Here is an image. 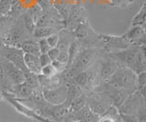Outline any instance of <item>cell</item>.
Wrapping results in <instances>:
<instances>
[{"mask_svg": "<svg viewBox=\"0 0 146 122\" xmlns=\"http://www.w3.org/2000/svg\"><path fill=\"white\" fill-rule=\"evenodd\" d=\"M40 74L45 76H47V78H51V76H53L54 75L57 74V71L53 67V66L51 65V63H50V64L41 67Z\"/></svg>", "mask_w": 146, "mask_h": 122, "instance_id": "cell-21", "label": "cell"}, {"mask_svg": "<svg viewBox=\"0 0 146 122\" xmlns=\"http://www.w3.org/2000/svg\"><path fill=\"white\" fill-rule=\"evenodd\" d=\"M57 60L58 62L62 63V64H67V61H68V54L67 52H59L58 53V56L57 57Z\"/></svg>", "mask_w": 146, "mask_h": 122, "instance_id": "cell-28", "label": "cell"}, {"mask_svg": "<svg viewBox=\"0 0 146 122\" xmlns=\"http://www.w3.org/2000/svg\"><path fill=\"white\" fill-rule=\"evenodd\" d=\"M0 76L2 86L7 91L13 86L25 81V73L11 62L0 57Z\"/></svg>", "mask_w": 146, "mask_h": 122, "instance_id": "cell-3", "label": "cell"}, {"mask_svg": "<svg viewBox=\"0 0 146 122\" xmlns=\"http://www.w3.org/2000/svg\"><path fill=\"white\" fill-rule=\"evenodd\" d=\"M58 32V29L52 28V26H36L33 32V37L36 39L47 38L49 36Z\"/></svg>", "mask_w": 146, "mask_h": 122, "instance_id": "cell-15", "label": "cell"}, {"mask_svg": "<svg viewBox=\"0 0 146 122\" xmlns=\"http://www.w3.org/2000/svg\"><path fill=\"white\" fill-rule=\"evenodd\" d=\"M58 53H59V50H58V47H51L47 54H48V56L49 57L50 59H51V61H54V60H57Z\"/></svg>", "mask_w": 146, "mask_h": 122, "instance_id": "cell-26", "label": "cell"}, {"mask_svg": "<svg viewBox=\"0 0 146 122\" xmlns=\"http://www.w3.org/2000/svg\"><path fill=\"white\" fill-rule=\"evenodd\" d=\"M104 83L127 90L131 94L137 89V75L127 67H118L114 74Z\"/></svg>", "mask_w": 146, "mask_h": 122, "instance_id": "cell-2", "label": "cell"}, {"mask_svg": "<svg viewBox=\"0 0 146 122\" xmlns=\"http://www.w3.org/2000/svg\"><path fill=\"white\" fill-rule=\"evenodd\" d=\"M38 60H39V64H40L41 67L47 66L51 63V59H50L49 57L48 56V54H39Z\"/></svg>", "mask_w": 146, "mask_h": 122, "instance_id": "cell-25", "label": "cell"}, {"mask_svg": "<svg viewBox=\"0 0 146 122\" xmlns=\"http://www.w3.org/2000/svg\"><path fill=\"white\" fill-rule=\"evenodd\" d=\"M68 24H78L86 22V11L80 6H73L68 9V17H67Z\"/></svg>", "mask_w": 146, "mask_h": 122, "instance_id": "cell-12", "label": "cell"}, {"mask_svg": "<svg viewBox=\"0 0 146 122\" xmlns=\"http://www.w3.org/2000/svg\"><path fill=\"white\" fill-rule=\"evenodd\" d=\"M86 105H87L86 95L84 93H82L80 96H79L71 101V103L70 104V107H68V109H70L71 112L72 111H78V110L81 109V108Z\"/></svg>", "mask_w": 146, "mask_h": 122, "instance_id": "cell-17", "label": "cell"}, {"mask_svg": "<svg viewBox=\"0 0 146 122\" xmlns=\"http://www.w3.org/2000/svg\"><path fill=\"white\" fill-rule=\"evenodd\" d=\"M86 103L94 113L102 116L111 106L109 98L102 93L96 91L86 92Z\"/></svg>", "mask_w": 146, "mask_h": 122, "instance_id": "cell-6", "label": "cell"}, {"mask_svg": "<svg viewBox=\"0 0 146 122\" xmlns=\"http://www.w3.org/2000/svg\"><path fill=\"white\" fill-rule=\"evenodd\" d=\"M111 1H112L113 6H118V5H120L121 3H122L123 1H125V0H111Z\"/></svg>", "mask_w": 146, "mask_h": 122, "instance_id": "cell-30", "label": "cell"}, {"mask_svg": "<svg viewBox=\"0 0 146 122\" xmlns=\"http://www.w3.org/2000/svg\"><path fill=\"white\" fill-rule=\"evenodd\" d=\"M58 33H55V34L49 36V37H48L47 38H46V40H47V42L49 45L50 47H57L58 42Z\"/></svg>", "mask_w": 146, "mask_h": 122, "instance_id": "cell-23", "label": "cell"}, {"mask_svg": "<svg viewBox=\"0 0 146 122\" xmlns=\"http://www.w3.org/2000/svg\"><path fill=\"white\" fill-rule=\"evenodd\" d=\"M124 37L129 40L132 45L143 46L145 45V30L144 26H131V28L127 31Z\"/></svg>", "mask_w": 146, "mask_h": 122, "instance_id": "cell-10", "label": "cell"}, {"mask_svg": "<svg viewBox=\"0 0 146 122\" xmlns=\"http://www.w3.org/2000/svg\"><path fill=\"white\" fill-rule=\"evenodd\" d=\"M121 119L122 122H138L135 115H124V114H120Z\"/></svg>", "mask_w": 146, "mask_h": 122, "instance_id": "cell-27", "label": "cell"}, {"mask_svg": "<svg viewBox=\"0 0 146 122\" xmlns=\"http://www.w3.org/2000/svg\"><path fill=\"white\" fill-rule=\"evenodd\" d=\"M22 51L24 53L27 54H32V55L39 56V48H38V44L33 39H27L26 41L23 42L20 45V47Z\"/></svg>", "mask_w": 146, "mask_h": 122, "instance_id": "cell-16", "label": "cell"}, {"mask_svg": "<svg viewBox=\"0 0 146 122\" xmlns=\"http://www.w3.org/2000/svg\"><path fill=\"white\" fill-rule=\"evenodd\" d=\"M13 7L12 0H0V17L7 15Z\"/></svg>", "mask_w": 146, "mask_h": 122, "instance_id": "cell-20", "label": "cell"}, {"mask_svg": "<svg viewBox=\"0 0 146 122\" xmlns=\"http://www.w3.org/2000/svg\"><path fill=\"white\" fill-rule=\"evenodd\" d=\"M99 50L100 49L93 47H80L70 66L65 70L67 72V76L73 78L93 66L99 56Z\"/></svg>", "mask_w": 146, "mask_h": 122, "instance_id": "cell-1", "label": "cell"}, {"mask_svg": "<svg viewBox=\"0 0 146 122\" xmlns=\"http://www.w3.org/2000/svg\"><path fill=\"white\" fill-rule=\"evenodd\" d=\"M38 5L42 8L43 12H47L50 8H52L50 0H38Z\"/></svg>", "mask_w": 146, "mask_h": 122, "instance_id": "cell-24", "label": "cell"}, {"mask_svg": "<svg viewBox=\"0 0 146 122\" xmlns=\"http://www.w3.org/2000/svg\"><path fill=\"white\" fill-rule=\"evenodd\" d=\"M22 16H23V20H24V24H25L27 30L29 31L31 35H33V32H34V30L36 26V22L33 19V17L31 16V15L29 14V11L24 13V14L22 15Z\"/></svg>", "mask_w": 146, "mask_h": 122, "instance_id": "cell-19", "label": "cell"}, {"mask_svg": "<svg viewBox=\"0 0 146 122\" xmlns=\"http://www.w3.org/2000/svg\"><path fill=\"white\" fill-rule=\"evenodd\" d=\"M23 59H24V64L27 67V71L30 72V73H32V74H35V75L40 74L41 67L39 64L38 56L24 53Z\"/></svg>", "mask_w": 146, "mask_h": 122, "instance_id": "cell-14", "label": "cell"}, {"mask_svg": "<svg viewBox=\"0 0 146 122\" xmlns=\"http://www.w3.org/2000/svg\"><path fill=\"white\" fill-rule=\"evenodd\" d=\"M144 97V93H141L136 89L134 92L129 95L125 101L119 107V113L124 115H135L140 109L145 107Z\"/></svg>", "mask_w": 146, "mask_h": 122, "instance_id": "cell-4", "label": "cell"}, {"mask_svg": "<svg viewBox=\"0 0 146 122\" xmlns=\"http://www.w3.org/2000/svg\"><path fill=\"white\" fill-rule=\"evenodd\" d=\"M58 34V42L56 47L58 48L59 52H67L70 44L73 40H75L74 36L67 28L61 29Z\"/></svg>", "mask_w": 146, "mask_h": 122, "instance_id": "cell-13", "label": "cell"}, {"mask_svg": "<svg viewBox=\"0 0 146 122\" xmlns=\"http://www.w3.org/2000/svg\"><path fill=\"white\" fill-rule=\"evenodd\" d=\"M145 3H143L141 7V9L139 12L135 15L133 17V19L131 21V26H145Z\"/></svg>", "mask_w": 146, "mask_h": 122, "instance_id": "cell-18", "label": "cell"}, {"mask_svg": "<svg viewBox=\"0 0 146 122\" xmlns=\"http://www.w3.org/2000/svg\"><path fill=\"white\" fill-rule=\"evenodd\" d=\"M73 120L78 122H99L100 116L94 113L88 105L78 111H72Z\"/></svg>", "mask_w": 146, "mask_h": 122, "instance_id": "cell-11", "label": "cell"}, {"mask_svg": "<svg viewBox=\"0 0 146 122\" xmlns=\"http://www.w3.org/2000/svg\"><path fill=\"white\" fill-rule=\"evenodd\" d=\"M38 48H39L40 54H47L49 49L51 48L49 47V45L48 44L46 38H40L38 41Z\"/></svg>", "mask_w": 146, "mask_h": 122, "instance_id": "cell-22", "label": "cell"}, {"mask_svg": "<svg viewBox=\"0 0 146 122\" xmlns=\"http://www.w3.org/2000/svg\"><path fill=\"white\" fill-rule=\"evenodd\" d=\"M116 117H112L111 116H108L106 114H103V115L100 116L99 122H114V119H115Z\"/></svg>", "mask_w": 146, "mask_h": 122, "instance_id": "cell-29", "label": "cell"}, {"mask_svg": "<svg viewBox=\"0 0 146 122\" xmlns=\"http://www.w3.org/2000/svg\"><path fill=\"white\" fill-rule=\"evenodd\" d=\"M2 94H3L2 96L4 97V98L6 99V100L9 104H11V105L14 107H15L18 112H20L21 114L25 115V116L29 117H32V119H36V120H38L40 122H51V119H47V117H45L40 116L36 112H35L33 109H31L29 107H27V105H25V104L21 103L17 98L10 96V95L7 94L6 91H3Z\"/></svg>", "mask_w": 146, "mask_h": 122, "instance_id": "cell-8", "label": "cell"}, {"mask_svg": "<svg viewBox=\"0 0 146 122\" xmlns=\"http://www.w3.org/2000/svg\"><path fill=\"white\" fill-rule=\"evenodd\" d=\"M42 97L46 101L53 105H60L66 101L68 88L65 83L53 88H42L41 89Z\"/></svg>", "mask_w": 146, "mask_h": 122, "instance_id": "cell-7", "label": "cell"}, {"mask_svg": "<svg viewBox=\"0 0 146 122\" xmlns=\"http://www.w3.org/2000/svg\"><path fill=\"white\" fill-rule=\"evenodd\" d=\"M102 46V50L106 53L115 52L126 49L132 46V44L124 36H110V35H99Z\"/></svg>", "mask_w": 146, "mask_h": 122, "instance_id": "cell-5", "label": "cell"}, {"mask_svg": "<svg viewBox=\"0 0 146 122\" xmlns=\"http://www.w3.org/2000/svg\"><path fill=\"white\" fill-rule=\"evenodd\" d=\"M102 58V59L100 60L99 66V78L100 84L106 82L119 67L116 62L112 60L107 54L103 55Z\"/></svg>", "mask_w": 146, "mask_h": 122, "instance_id": "cell-9", "label": "cell"}]
</instances>
